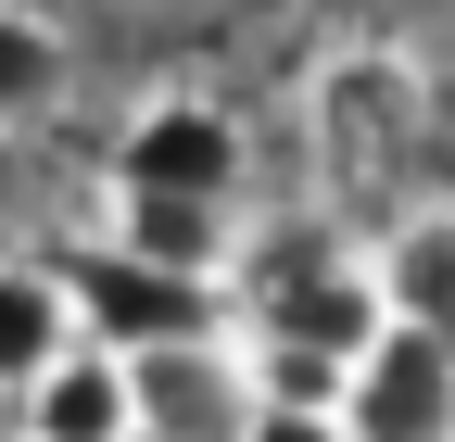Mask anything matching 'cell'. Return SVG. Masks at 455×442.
Masks as SVG:
<instances>
[{
    "label": "cell",
    "instance_id": "cell-5",
    "mask_svg": "<svg viewBox=\"0 0 455 442\" xmlns=\"http://www.w3.org/2000/svg\"><path fill=\"white\" fill-rule=\"evenodd\" d=\"M13 405H26V442H140V367L101 342H64Z\"/></svg>",
    "mask_w": 455,
    "mask_h": 442
},
{
    "label": "cell",
    "instance_id": "cell-4",
    "mask_svg": "<svg viewBox=\"0 0 455 442\" xmlns=\"http://www.w3.org/2000/svg\"><path fill=\"white\" fill-rule=\"evenodd\" d=\"M114 190H190V202H241V114L215 89H152L114 127Z\"/></svg>",
    "mask_w": 455,
    "mask_h": 442
},
{
    "label": "cell",
    "instance_id": "cell-7",
    "mask_svg": "<svg viewBox=\"0 0 455 442\" xmlns=\"http://www.w3.org/2000/svg\"><path fill=\"white\" fill-rule=\"evenodd\" d=\"M228 241H241V215H228V202H190V190H114V253L164 265V279H203V291H215Z\"/></svg>",
    "mask_w": 455,
    "mask_h": 442
},
{
    "label": "cell",
    "instance_id": "cell-8",
    "mask_svg": "<svg viewBox=\"0 0 455 442\" xmlns=\"http://www.w3.org/2000/svg\"><path fill=\"white\" fill-rule=\"evenodd\" d=\"M367 279H379V304L405 316V328H455V202H405L379 228Z\"/></svg>",
    "mask_w": 455,
    "mask_h": 442
},
{
    "label": "cell",
    "instance_id": "cell-6",
    "mask_svg": "<svg viewBox=\"0 0 455 442\" xmlns=\"http://www.w3.org/2000/svg\"><path fill=\"white\" fill-rule=\"evenodd\" d=\"M266 328L304 342V354H329V367H355L379 328H392V304H379V279H367L355 253H316V265H291V279L266 291Z\"/></svg>",
    "mask_w": 455,
    "mask_h": 442
},
{
    "label": "cell",
    "instance_id": "cell-1",
    "mask_svg": "<svg viewBox=\"0 0 455 442\" xmlns=\"http://www.w3.org/2000/svg\"><path fill=\"white\" fill-rule=\"evenodd\" d=\"M418 139H430V76L405 64V51H379V38L316 51V76H304V152H316L329 190H392Z\"/></svg>",
    "mask_w": 455,
    "mask_h": 442
},
{
    "label": "cell",
    "instance_id": "cell-2",
    "mask_svg": "<svg viewBox=\"0 0 455 442\" xmlns=\"http://www.w3.org/2000/svg\"><path fill=\"white\" fill-rule=\"evenodd\" d=\"M64 304H76V342H101V354H190V342H215V291L203 279H164V265H140V253H114V241H89L76 265H64Z\"/></svg>",
    "mask_w": 455,
    "mask_h": 442
},
{
    "label": "cell",
    "instance_id": "cell-3",
    "mask_svg": "<svg viewBox=\"0 0 455 442\" xmlns=\"http://www.w3.org/2000/svg\"><path fill=\"white\" fill-rule=\"evenodd\" d=\"M329 430H341V442H455V342H443V328H405V316H392L379 342L341 367Z\"/></svg>",
    "mask_w": 455,
    "mask_h": 442
},
{
    "label": "cell",
    "instance_id": "cell-11",
    "mask_svg": "<svg viewBox=\"0 0 455 442\" xmlns=\"http://www.w3.org/2000/svg\"><path fill=\"white\" fill-rule=\"evenodd\" d=\"M228 442H341V430H329V417H291V405H241Z\"/></svg>",
    "mask_w": 455,
    "mask_h": 442
},
{
    "label": "cell",
    "instance_id": "cell-10",
    "mask_svg": "<svg viewBox=\"0 0 455 442\" xmlns=\"http://www.w3.org/2000/svg\"><path fill=\"white\" fill-rule=\"evenodd\" d=\"M76 342V304L51 265H0V392H26V379Z\"/></svg>",
    "mask_w": 455,
    "mask_h": 442
},
{
    "label": "cell",
    "instance_id": "cell-9",
    "mask_svg": "<svg viewBox=\"0 0 455 442\" xmlns=\"http://www.w3.org/2000/svg\"><path fill=\"white\" fill-rule=\"evenodd\" d=\"M64 76H76L64 26H51L38 0H0V139H26L51 101H64Z\"/></svg>",
    "mask_w": 455,
    "mask_h": 442
}]
</instances>
